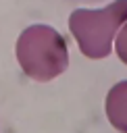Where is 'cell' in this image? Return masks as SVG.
<instances>
[{"label":"cell","mask_w":127,"mask_h":133,"mask_svg":"<svg viewBox=\"0 0 127 133\" xmlns=\"http://www.w3.org/2000/svg\"><path fill=\"white\" fill-rule=\"evenodd\" d=\"M15 54L21 71L40 83L52 81L69 66V46L65 37L50 25L35 23L23 29L17 39Z\"/></svg>","instance_id":"1"},{"label":"cell","mask_w":127,"mask_h":133,"mask_svg":"<svg viewBox=\"0 0 127 133\" xmlns=\"http://www.w3.org/2000/svg\"><path fill=\"white\" fill-rule=\"evenodd\" d=\"M127 21V0H115L100 10L77 8L69 17V29L83 56L98 60L112 52V39Z\"/></svg>","instance_id":"2"},{"label":"cell","mask_w":127,"mask_h":133,"mask_svg":"<svg viewBox=\"0 0 127 133\" xmlns=\"http://www.w3.org/2000/svg\"><path fill=\"white\" fill-rule=\"evenodd\" d=\"M106 116L117 131L127 133V79L112 85L106 94Z\"/></svg>","instance_id":"3"},{"label":"cell","mask_w":127,"mask_h":133,"mask_svg":"<svg viewBox=\"0 0 127 133\" xmlns=\"http://www.w3.org/2000/svg\"><path fill=\"white\" fill-rule=\"evenodd\" d=\"M115 52L121 58V62L127 64V21L121 25V29L117 31V42H115Z\"/></svg>","instance_id":"4"},{"label":"cell","mask_w":127,"mask_h":133,"mask_svg":"<svg viewBox=\"0 0 127 133\" xmlns=\"http://www.w3.org/2000/svg\"><path fill=\"white\" fill-rule=\"evenodd\" d=\"M69 2H98V0H69Z\"/></svg>","instance_id":"5"}]
</instances>
